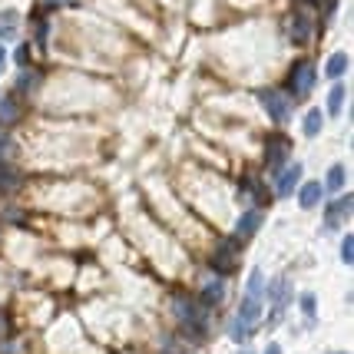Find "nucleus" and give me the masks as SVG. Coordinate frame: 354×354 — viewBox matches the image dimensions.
<instances>
[{
  "instance_id": "nucleus-1",
  "label": "nucleus",
  "mask_w": 354,
  "mask_h": 354,
  "mask_svg": "<svg viewBox=\"0 0 354 354\" xmlns=\"http://www.w3.org/2000/svg\"><path fill=\"white\" fill-rule=\"evenodd\" d=\"M172 311H176V322H179V328L189 338H205V315L189 295H176L172 298Z\"/></svg>"
},
{
  "instance_id": "nucleus-2",
  "label": "nucleus",
  "mask_w": 354,
  "mask_h": 354,
  "mask_svg": "<svg viewBox=\"0 0 354 354\" xmlns=\"http://www.w3.org/2000/svg\"><path fill=\"white\" fill-rule=\"evenodd\" d=\"M239 248H242V242H239V239L218 242L216 255H212V268H216V272H232V268L239 265Z\"/></svg>"
},
{
  "instance_id": "nucleus-3",
  "label": "nucleus",
  "mask_w": 354,
  "mask_h": 354,
  "mask_svg": "<svg viewBox=\"0 0 354 354\" xmlns=\"http://www.w3.org/2000/svg\"><path fill=\"white\" fill-rule=\"evenodd\" d=\"M259 100H262V106L268 109V116L275 120V123H285L288 120V100L281 96V93H275V90H262L259 93Z\"/></svg>"
},
{
  "instance_id": "nucleus-4",
  "label": "nucleus",
  "mask_w": 354,
  "mask_h": 354,
  "mask_svg": "<svg viewBox=\"0 0 354 354\" xmlns=\"http://www.w3.org/2000/svg\"><path fill=\"white\" fill-rule=\"evenodd\" d=\"M259 315H262V295L259 292H245V298H242V308H239V324L242 328H248V324L259 322Z\"/></svg>"
},
{
  "instance_id": "nucleus-5",
  "label": "nucleus",
  "mask_w": 354,
  "mask_h": 354,
  "mask_svg": "<svg viewBox=\"0 0 354 354\" xmlns=\"http://www.w3.org/2000/svg\"><path fill=\"white\" fill-rule=\"evenodd\" d=\"M311 86H315V66L311 63H298L292 70V90L295 96H308Z\"/></svg>"
},
{
  "instance_id": "nucleus-6",
  "label": "nucleus",
  "mask_w": 354,
  "mask_h": 354,
  "mask_svg": "<svg viewBox=\"0 0 354 354\" xmlns=\"http://www.w3.org/2000/svg\"><path fill=\"white\" fill-rule=\"evenodd\" d=\"M288 33H292L295 44H308V37H311V14L308 10L292 14V20H288Z\"/></svg>"
},
{
  "instance_id": "nucleus-7",
  "label": "nucleus",
  "mask_w": 354,
  "mask_h": 354,
  "mask_svg": "<svg viewBox=\"0 0 354 354\" xmlns=\"http://www.w3.org/2000/svg\"><path fill=\"white\" fill-rule=\"evenodd\" d=\"M265 153H268V169L278 176V169H281V166H285V159H288V142H285V139H278V136H272Z\"/></svg>"
},
{
  "instance_id": "nucleus-8",
  "label": "nucleus",
  "mask_w": 354,
  "mask_h": 354,
  "mask_svg": "<svg viewBox=\"0 0 354 354\" xmlns=\"http://www.w3.org/2000/svg\"><path fill=\"white\" fill-rule=\"evenodd\" d=\"M259 225H262V212H245V216L239 218V225H235V239H239V242H248V239L259 232Z\"/></svg>"
},
{
  "instance_id": "nucleus-9",
  "label": "nucleus",
  "mask_w": 354,
  "mask_h": 354,
  "mask_svg": "<svg viewBox=\"0 0 354 354\" xmlns=\"http://www.w3.org/2000/svg\"><path fill=\"white\" fill-rule=\"evenodd\" d=\"M298 179H301V169H298V166H288V169L281 172V176H278V183H275L278 199L292 196V192H295V185H298Z\"/></svg>"
},
{
  "instance_id": "nucleus-10",
  "label": "nucleus",
  "mask_w": 354,
  "mask_h": 354,
  "mask_svg": "<svg viewBox=\"0 0 354 354\" xmlns=\"http://www.w3.org/2000/svg\"><path fill=\"white\" fill-rule=\"evenodd\" d=\"M344 216H351V196H344L341 202H335L328 212H324V222H328V229H335Z\"/></svg>"
},
{
  "instance_id": "nucleus-11",
  "label": "nucleus",
  "mask_w": 354,
  "mask_h": 354,
  "mask_svg": "<svg viewBox=\"0 0 354 354\" xmlns=\"http://www.w3.org/2000/svg\"><path fill=\"white\" fill-rule=\"evenodd\" d=\"M17 30H20L17 10H0V37H3V40H14Z\"/></svg>"
},
{
  "instance_id": "nucleus-12",
  "label": "nucleus",
  "mask_w": 354,
  "mask_h": 354,
  "mask_svg": "<svg viewBox=\"0 0 354 354\" xmlns=\"http://www.w3.org/2000/svg\"><path fill=\"white\" fill-rule=\"evenodd\" d=\"M298 199L305 209H315L318 202H322V183H305L301 185V192H298Z\"/></svg>"
},
{
  "instance_id": "nucleus-13",
  "label": "nucleus",
  "mask_w": 354,
  "mask_h": 354,
  "mask_svg": "<svg viewBox=\"0 0 354 354\" xmlns=\"http://www.w3.org/2000/svg\"><path fill=\"white\" fill-rule=\"evenodd\" d=\"M344 70H348V53H331L328 63H324V73L328 77H344Z\"/></svg>"
},
{
  "instance_id": "nucleus-14",
  "label": "nucleus",
  "mask_w": 354,
  "mask_h": 354,
  "mask_svg": "<svg viewBox=\"0 0 354 354\" xmlns=\"http://www.w3.org/2000/svg\"><path fill=\"white\" fill-rule=\"evenodd\" d=\"M344 179H348V169H344V166H331V169H328V179H324V189H328V192H338L341 185H344Z\"/></svg>"
},
{
  "instance_id": "nucleus-15",
  "label": "nucleus",
  "mask_w": 354,
  "mask_h": 354,
  "mask_svg": "<svg viewBox=\"0 0 354 354\" xmlns=\"http://www.w3.org/2000/svg\"><path fill=\"white\" fill-rule=\"evenodd\" d=\"M17 179H20V176L14 172V166L0 156V189H3V192H7V189H17Z\"/></svg>"
},
{
  "instance_id": "nucleus-16",
  "label": "nucleus",
  "mask_w": 354,
  "mask_h": 354,
  "mask_svg": "<svg viewBox=\"0 0 354 354\" xmlns=\"http://www.w3.org/2000/svg\"><path fill=\"white\" fill-rule=\"evenodd\" d=\"M222 298H225V288H222V281H209V285H205V288H202V301H205V305H218V301H222Z\"/></svg>"
},
{
  "instance_id": "nucleus-17",
  "label": "nucleus",
  "mask_w": 354,
  "mask_h": 354,
  "mask_svg": "<svg viewBox=\"0 0 354 354\" xmlns=\"http://www.w3.org/2000/svg\"><path fill=\"white\" fill-rule=\"evenodd\" d=\"M17 116H20V106H17V100H14V96L0 100V123H14Z\"/></svg>"
},
{
  "instance_id": "nucleus-18",
  "label": "nucleus",
  "mask_w": 354,
  "mask_h": 354,
  "mask_svg": "<svg viewBox=\"0 0 354 354\" xmlns=\"http://www.w3.org/2000/svg\"><path fill=\"white\" fill-rule=\"evenodd\" d=\"M341 103H344V86H341V83H335V86H331V93H328V113H331V116H338Z\"/></svg>"
},
{
  "instance_id": "nucleus-19",
  "label": "nucleus",
  "mask_w": 354,
  "mask_h": 354,
  "mask_svg": "<svg viewBox=\"0 0 354 354\" xmlns=\"http://www.w3.org/2000/svg\"><path fill=\"white\" fill-rule=\"evenodd\" d=\"M322 133V109H308L305 116V136H318Z\"/></svg>"
},
{
  "instance_id": "nucleus-20",
  "label": "nucleus",
  "mask_w": 354,
  "mask_h": 354,
  "mask_svg": "<svg viewBox=\"0 0 354 354\" xmlns=\"http://www.w3.org/2000/svg\"><path fill=\"white\" fill-rule=\"evenodd\" d=\"M248 192L255 196V205H259V209H262L265 202H268V196H265V189L259 185V179H248Z\"/></svg>"
},
{
  "instance_id": "nucleus-21",
  "label": "nucleus",
  "mask_w": 354,
  "mask_h": 354,
  "mask_svg": "<svg viewBox=\"0 0 354 354\" xmlns=\"http://www.w3.org/2000/svg\"><path fill=\"white\" fill-rule=\"evenodd\" d=\"M301 311L308 315V322H315V295H301Z\"/></svg>"
},
{
  "instance_id": "nucleus-22",
  "label": "nucleus",
  "mask_w": 354,
  "mask_h": 354,
  "mask_svg": "<svg viewBox=\"0 0 354 354\" xmlns=\"http://www.w3.org/2000/svg\"><path fill=\"white\" fill-rule=\"evenodd\" d=\"M229 335H232V341H242V338H245V328L239 324V318H232V324H229Z\"/></svg>"
},
{
  "instance_id": "nucleus-23",
  "label": "nucleus",
  "mask_w": 354,
  "mask_h": 354,
  "mask_svg": "<svg viewBox=\"0 0 354 354\" xmlns=\"http://www.w3.org/2000/svg\"><path fill=\"white\" fill-rule=\"evenodd\" d=\"M341 262L351 265V235H344V242H341Z\"/></svg>"
},
{
  "instance_id": "nucleus-24",
  "label": "nucleus",
  "mask_w": 354,
  "mask_h": 354,
  "mask_svg": "<svg viewBox=\"0 0 354 354\" xmlns=\"http://www.w3.org/2000/svg\"><path fill=\"white\" fill-rule=\"evenodd\" d=\"M10 146H14V142H10V136H7V129L0 126V156H7V153H10Z\"/></svg>"
},
{
  "instance_id": "nucleus-25",
  "label": "nucleus",
  "mask_w": 354,
  "mask_h": 354,
  "mask_svg": "<svg viewBox=\"0 0 354 354\" xmlns=\"http://www.w3.org/2000/svg\"><path fill=\"white\" fill-rule=\"evenodd\" d=\"M17 63H20V66L27 63V46H20V50H17Z\"/></svg>"
},
{
  "instance_id": "nucleus-26",
  "label": "nucleus",
  "mask_w": 354,
  "mask_h": 354,
  "mask_svg": "<svg viewBox=\"0 0 354 354\" xmlns=\"http://www.w3.org/2000/svg\"><path fill=\"white\" fill-rule=\"evenodd\" d=\"M3 63H7V50L0 46V70H3Z\"/></svg>"
},
{
  "instance_id": "nucleus-27",
  "label": "nucleus",
  "mask_w": 354,
  "mask_h": 354,
  "mask_svg": "<svg viewBox=\"0 0 354 354\" xmlns=\"http://www.w3.org/2000/svg\"><path fill=\"white\" fill-rule=\"evenodd\" d=\"M265 354H281V348H278V344H268V351Z\"/></svg>"
},
{
  "instance_id": "nucleus-28",
  "label": "nucleus",
  "mask_w": 354,
  "mask_h": 354,
  "mask_svg": "<svg viewBox=\"0 0 354 354\" xmlns=\"http://www.w3.org/2000/svg\"><path fill=\"white\" fill-rule=\"evenodd\" d=\"M46 3H63V0H46Z\"/></svg>"
},
{
  "instance_id": "nucleus-29",
  "label": "nucleus",
  "mask_w": 354,
  "mask_h": 354,
  "mask_svg": "<svg viewBox=\"0 0 354 354\" xmlns=\"http://www.w3.org/2000/svg\"><path fill=\"white\" fill-rule=\"evenodd\" d=\"M242 354H252V351H242Z\"/></svg>"
}]
</instances>
